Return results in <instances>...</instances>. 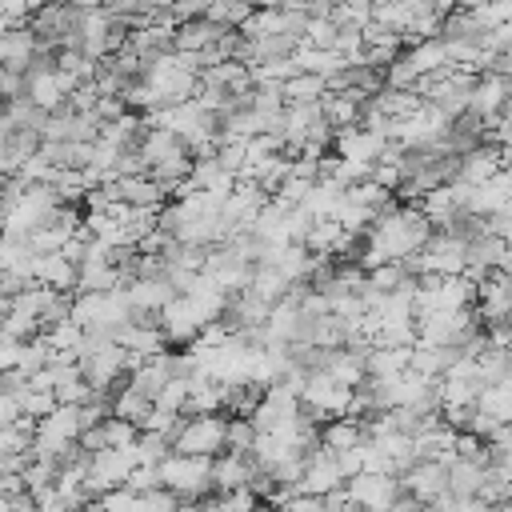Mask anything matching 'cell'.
<instances>
[{"mask_svg": "<svg viewBox=\"0 0 512 512\" xmlns=\"http://www.w3.org/2000/svg\"><path fill=\"white\" fill-rule=\"evenodd\" d=\"M156 468H160V488H168L176 500H196L200 492L212 488V460H208V456H180V452H168Z\"/></svg>", "mask_w": 512, "mask_h": 512, "instance_id": "6da1fadb", "label": "cell"}, {"mask_svg": "<svg viewBox=\"0 0 512 512\" xmlns=\"http://www.w3.org/2000/svg\"><path fill=\"white\" fill-rule=\"evenodd\" d=\"M224 428H228L224 416H192V420H180L176 424V432H172L168 444L180 456H208L212 460L224 448Z\"/></svg>", "mask_w": 512, "mask_h": 512, "instance_id": "7a4b0ae2", "label": "cell"}, {"mask_svg": "<svg viewBox=\"0 0 512 512\" xmlns=\"http://www.w3.org/2000/svg\"><path fill=\"white\" fill-rule=\"evenodd\" d=\"M344 496L356 504V512H392V504L400 500V480L384 472H356L348 476Z\"/></svg>", "mask_w": 512, "mask_h": 512, "instance_id": "3957f363", "label": "cell"}, {"mask_svg": "<svg viewBox=\"0 0 512 512\" xmlns=\"http://www.w3.org/2000/svg\"><path fill=\"white\" fill-rule=\"evenodd\" d=\"M400 492H408V496H416V500L432 504L436 496H444V492H448L444 464H436V460H412V464L404 468V484H400Z\"/></svg>", "mask_w": 512, "mask_h": 512, "instance_id": "277c9868", "label": "cell"}]
</instances>
